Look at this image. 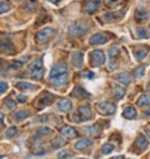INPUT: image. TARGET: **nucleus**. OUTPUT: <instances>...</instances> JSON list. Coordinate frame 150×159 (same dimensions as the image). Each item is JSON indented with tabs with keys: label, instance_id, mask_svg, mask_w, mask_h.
Here are the masks:
<instances>
[{
	"label": "nucleus",
	"instance_id": "obj_1",
	"mask_svg": "<svg viewBox=\"0 0 150 159\" xmlns=\"http://www.w3.org/2000/svg\"><path fill=\"white\" fill-rule=\"evenodd\" d=\"M55 34V30L53 28H45L40 31H38L36 35H35V39H36V42L38 43H46L49 39L53 38V35Z\"/></svg>",
	"mask_w": 150,
	"mask_h": 159
},
{
	"label": "nucleus",
	"instance_id": "obj_2",
	"mask_svg": "<svg viewBox=\"0 0 150 159\" xmlns=\"http://www.w3.org/2000/svg\"><path fill=\"white\" fill-rule=\"evenodd\" d=\"M90 60H91V64L94 66H101L105 64V55L103 53V50H99V49H95L90 53Z\"/></svg>",
	"mask_w": 150,
	"mask_h": 159
},
{
	"label": "nucleus",
	"instance_id": "obj_3",
	"mask_svg": "<svg viewBox=\"0 0 150 159\" xmlns=\"http://www.w3.org/2000/svg\"><path fill=\"white\" fill-rule=\"evenodd\" d=\"M98 109L101 114H105V115H113L117 110V105L115 103L113 102H100L98 104Z\"/></svg>",
	"mask_w": 150,
	"mask_h": 159
},
{
	"label": "nucleus",
	"instance_id": "obj_4",
	"mask_svg": "<svg viewBox=\"0 0 150 159\" xmlns=\"http://www.w3.org/2000/svg\"><path fill=\"white\" fill-rule=\"evenodd\" d=\"M66 83H68V73H64V74L55 75V76L50 78V84L53 87H56V88H60V87L65 85Z\"/></svg>",
	"mask_w": 150,
	"mask_h": 159
},
{
	"label": "nucleus",
	"instance_id": "obj_5",
	"mask_svg": "<svg viewBox=\"0 0 150 159\" xmlns=\"http://www.w3.org/2000/svg\"><path fill=\"white\" fill-rule=\"evenodd\" d=\"M69 35L73 36V38H78V36H82L84 33H85V28L82 26L80 24H73L69 26Z\"/></svg>",
	"mask_w": 150,
	"mask_h": 159
},
{
	"label": "nucleus",
	"instance_id": "obj_6",
	"mask_svg": "<svg viewBox=\"0 0 150 159\" xmlns=\"http://www.w3.org/2000/svg\"><path fill=\"white\" fill-rule=\"evenodd\" d=\"M60 134L64 135V137L68 138V139H74V138H77V137L79 135V133L75 130L73 127H70V125H64V127H61V128H60Z\"/></svg>",
	"mask_w": 150,
	"mask_h": 159
},
{
	"label": "nucleus",
	"instance_id": "obj_7",
	"mask_svg": "<svg viewBox=\"0 0 150 159\" xmlns=\"http://www.w3.org/2000/svg\"><path fill=\"white\" fill-rule=\"evenodd\" d=\"M89 42H90L91 45H103V44L108 43V39H106V36H105L104 34L98 33V34H94V35L90 38Z\"/></svg>",
	"mask_w": 150,
	"mask_h": 159
},
{
	"label": "nucleus",
	"instance_id": "obj_8",
	"mask_svg": "<svg viewBox=\"0 0 150 159\" xmlns=\"http://www.w3.org/2000/svg\"><path fill=\"white\" fill-rule=\"evenodd\" d=\"M79 115H80L82 120H89V119L93 116L91 108L89 105H82V107H79Z\"/></svg>",
	"mask_w": 150,
	"mask_h": 159
},
{
	"label": "nucleus",
	"instance_id": "obj_9",
	"mask_svg": "<svg viewBox=\"0 0 150 159\" xmlns=\"http://www.w3.org/2000/svg\"><path fill=\"white\" fill-rule=\"evenodd\" d=\"M115 79L118 82H120L121 84H124V85H129L131 83V74L128 73V71H123V73L115 75Z\"/></svg>",
	"mask_w": 150,
	"mask_h": 159
},
{
	"label": "nucleus",
	"instance_id": "obj_10",
	"mask_svg": "<svg viewBox=\"0 0 150 159\" xmlns=\"http://www.w3.org/2000/svg\"><path fill=\"white\" fill-rule=\"evenodd\" d=\"M135 144H136V147H138V149L139 150H145L148 147H149V142H148V139L145 138V135L144 134H139L138 137H136V140H135Z\"/></svg>",
	"mask_w": 150,
	"mask_h": 159
},
{
	"label": "nucleus",
	"instance_id": "obj_11",
	"mask_svg": "<svg viewBox=\"0 0 150 159\" xmlns=\"http://www.w3.org/2000/svg\"><path fill=\"white\" fill-rule=\"evenodd\" d=\"M100 3H101V0H90V2H88V4L85 5L84 10L89 14H93L100 7Z\"/></svg>",
	"mask_w": 150,
	"mask_h": 159
},
{
	"label": "nucleus",
	"instance_id": "obj_12",
	"mask_svg": "<svg viewBox=\"0 0 150 159\" xmlns=\"http://www.w3.org/2000/svg\"><path fill=\"white\" fill-rule=\"evenodd\" d=\"M68 71V65L66 64H58V65H55L53 69H51V71H50V78L51 76H55V75H60V74H64V73H66Z\"/></svg>",
	"mask_w": 150,
	"mask_h": 159
},
{
	"label": "nucleus",
	"instance_id": "obj_13",
	"mask_svg": "<svg viewBox=\"0 0 150 159\" xmlns=\"http://www.w3.org/2000/svg\"><path fill=\"white\" fill-rule=\"evenodd\" d=\"M93 140L91 139H89V138H85V139H82V140H79V142H77L75 143V149H78V150H83V149H86V148H89V147H91L93 145Z\"/></svg>",
	"mask_w": 150,
	"mask_h": 159
},
{
	"label": "nucleus",
	"instance_id": "obj_14",
	"mask_svg": "<svg viewBox=\"0 0 150 159\" xmlns=\"http://www.w3.org/2000/svg\"><path fill=\"white\" fill-rule=\"evenodd\" d=\"M71 61L75 66H82L83 65V61H84V55L82 52H75L71 57Z\"/></svg>",
	"mask_w": 150,
	"mask_h": 159
},
{
	"label": "nucleus",
	"instance_id": "obj_15",
	"mask_svg": "<svg viewBox=\"0 0 150 159\" xmlns=\"http://www.w3.org/2000/svg\"><path fill=\"white\" fill-rule=\"evenodd\" d=\"M149 16H150L149 13L144 9H138L136 13H135V20L138 23H144L146 19H149Z\"/></svg>",
	"mask_w": 150,
	"mask_h": 159
},
{
	"label": "nucleus",
	"instance_id": "obj_16",
	"mask_svg": "<svg viewBox=\"0 0 150 159\" xmlns=\"http://www.w3.org/2000/svg\"><path fill=\"white\" fill-rule=\"evenodd\" d=\"M136 115H138V111L134 107H126L123 111V116L125 119H135Z\"/></svg>",
	"mask_w": 150,
	"mask_h": 159
},
{
	"label": "nucleus",
	"instance_id": "obj_17",
	"mask_svg": "<svg viewBox=\"0 0 150 159\" xmlns=\"http://www.w3.org/2000/svg\"><path fill=\"white\" fill-rule=\"evenodd\" d=\"M58 108H59V110H61V111H69V110H71L73 104H71V102H70L69 99H61V100L58 103Z\"/></svg>",
	"mask_w": 150,
	"mask_h": 159
},
{
	"label": "nucleus",
	"instance_id": "obj_18",
	"mask_svg": "<svg viewBox=\"0 0 150 159\" xmlns=\"http://www.w3.org/2000/svg\"><path fill=\"white\" fill-rule=\"evenodd\" d=\"M73 95L75 98H80V99H85V98H90V94H88L82 87H75L74 88V93Z\"/></svg>",
	"mask_w": 150,
	"mask_h": 159
},
{
	"label": "nucleus",
	"instance_id": "obj_19",
	"mask_svg": "<svg viewBox=\"0 0 150 159\" xmlns=\"http://www.w3.org/2000/svg\"><path fill=\"white\" fill-rule=\"evenodd\" d=\"M13 50H14V47H13L11 42H9V40H2L0 42V52L11 53Z\"/></svg>",
	"mask_w": 150,
	"mask_h": 159
},
{
	"label": "nucleus",
	"instance_id": "obj_20",
	"mask_svg": "<svg viewBox=\"0 0 150 159\" xmlns=\"http://www.w3.org/2000/svg\"><path fill=\"white\" fill-rule=\"evenodd\" d=\"M138 105L139 107H148V105H150V94H143L138 99Z\"/></svg>",
	"mask_w": 150,
	"mask_h": 159
},
{
	"label": "nucleus",
	"instance_id": "obj_21",
	"mask_svg": "<svg viewBox=\"0 0 150 159\" xmlns=\"http://www.w3.org/2000/svg\"><path fill=\"white\" fill-rule=\"evenodd\" d=\"M43 74H44L43 68L30 70V76H31V79H35V80H40V79L43 78Z\"/></svg>",
	"mask_w": 150,
	"mask_h": 159
},
{
	"label": "nucleus",
	"instance_id": "obj_22",
	"mask_svg": "<svg viewBox=\"0 0 150 159\" xmlns=\"http://www.w3.org/2000/svg\"><path fill=\"white\" fill-rule=\"evenodd\" d=\"M16 88H19V89L26 92V90H34L36 87H35L34 84H30V83H26V82H19V83L16 84Z\"/></svg>",
	"mask_w": 150,
	"mask_h": 159
},
{
	"label": "nucleus",
	"instance_id": "obj_23",
	"mask_svg": "<svg viewBox=\"0 0 150 159\" xmlns=\"http://www.w3.org/2000/svg\"><path fill=\"white\" fill-rule=\"evenodd\" d=\"M13 118L15 119V120H18V122H21V120H25L26 118H29V113L25 111V110H20V111H16L13 115Z\"/></svg>",
	"mask_w": 150,
	"mask_h": 159
},
{
	"label": "nucleus",
	"instance_id": "obj_24",
	"mask_svg": "<svg viewBox=\"0 0 150 159\" xmlns=\"http://www.w3.org/2000/svg\"><path fill=\"white\" fill-rule=\"evenodd\" d=\"M125 94V90L121 87H114L113 88V95L115 97V99H121Z\"/></svg>",
	"mask_w": 150,
	"mask_h": 159
},
{
	"label": "nucleus",
	"instance_id": "obj_25",
	"mask_svg": "<svg viewBox=\"0 0 150 159\" xmlns=\"http://www.w3.org/2000/svg\"><path fill=\"white\" fill-rule=\"evenodd\" d=\"M148 54V49L146 48H143V49H139V50H135L134 52V57L138 59V60H143Z\"/></svg>",
	"mask_w": 150,
	"mask_h": 159
},
{
	"label": "nucleus",
	"instance_id": "obj_26",
	"mask_svg": "<svg viewBox=\"0 0 150 159\" xmlns=\"http://www.w3.org/2000/svg\"><path fill=\"white\" fill-rule=\"evenodd\" d=\"M51 99H53V95H50V94H48L46 93V98L45 97H43L39 102V108H44V107H46V105H49L50 103H51Z\"/></svg>",
	"mask_w": 150,
	"mask_h": 159
},
{
	"label": "nucleus",
	"instance_id": "obj_27",
	"mask_svg": "<svg viewBox=\"0 0 150 159\" xmlns=\"http://www.w3.org/2000/svg\"><path fill=\"white\" fill-rule=\"evenodd\" d=\"M136 34L139 38H149L150 36V29L149 28H139L136 30Z\"/></svg>",
	"mask_w": 150,
	"mask_h": 159
},
{
	"label": "nucleus",
	"instance_id": "obj_28",
	"mask_svg": "<svg viewBox=\"0 0 150 159\" xmlns=\"http://www.w3.org/2000/svg\"><path fill=\"white\" fill-rule=\"evenodd\" d=\"M119 18H121V14H115V13H109V14H105V15H103V19L105 20V21H114V20H117V19H119Z\"/></svg>",
	"mask_w": 150,
	"mask_h": 159
},
{
	"label": "nucleus",
	"instance_id": "obj_29",
	"mask_svg": "<svg viewBox=\"0 0 150 159\" xmlns=\"http://www.w3.org/2000/svg\"><path fill=\"white\" fill-rule=\"evenodd\" d=\"M86 132H89L90 134H93V135H99L100 134V127L96 124V125H91V127H88L86 129H85Z\"/></svg>",
	"mask_w": 150,
	"mask_h": 159
},
{
	"label": "nucleus",
	"instance_id": "obj_30",
	"mask_svg": "<svg viewBox=\"0 0 150 159\" xmlns=\"http://www.w3.org/2000/svg\"><path fill=\"white\" fill-rule=\"evenodd\" d=\"M144 74H145V66H138V68H135V70H134V76L135 78H143L144 76Z\"/></svg>",
	"mask_w": 150,
	"mask_h": 159
},
{
	"label": "nucleus",
	"instance_id": "obj_31",
	"mask_svg": "<svg viewBox=\"0 0 150 159\" xmlns=\"http://www.w3.org/2000/svg\"><path fill=\"white\" fill-rule=\"evenodd\" d=\"M10 9H11V7H10L9 3H7V2H2V3H0V14L8 13V11H10Z\"/></svg>",
	"mask_w": 150,
	"mask_h": 159
},
{
	"label": "nucleus",
	"instance_id": "obj_32",
	"mask_svg": "<svg viewBox=\"0 0 150 159\" xmlns=\"http://www.w3.org/2000/svg\"><path fill=\"white\" fill-rule=\"evenodd\" d=\"M113 150H114V145L110 144V143H106V144H104V145L101 147V153H103V154H109V153L113 152Z\"/></svg>",
	"mask_w": 150,
	"mask_h": 159
},
{
	"label": "nucleus",
	"instance_id": "obj_33",
	"mask_svg": "<svg viewBox=\"0 0 150 159\" xmlns=\"http://www.w3.org/2000/svg\"><path fill=\"white\" fill-rule=\"evenodd\" d=\"M40 68H43V61H42V59H36V60H34V61L30 64V70H33V69H40Z\"/></svg>",
	"mask_w": 150,
	"mask_h": 159
},
{
	"label": "nucleus",
	"instance_id": "obj_34",
	"mask_svg": "<svg viewBox=\"0 0 150 159\" xmlns=\"http://www.w3.org/2000/svg\"><path fill=\"white\" fill-rule=\"evenodd\" d=\"M120 54V49L118 48V47H111L110 49H109V55H110V58H114V57H118Z\"/></svg>",
	"mask_w": 150,
	"mask_h": 159
},
{
	"label": "nucleus",
	"instance_id": "obj_35",
	"mask_svg": "<svg viewBox=\"0 0 150 159\" xmlns=\"http://www.w3.org/2000/svg\"><path fill=\"white\" fill-rule=\"evenodd\" d=\"M16 132H18V129H16V127H10L8 130H7V133H5V135H7V138H13L15 134H16Z\"/></svg>",
	"mask_w": 150,
	"mask_h": 159
},
{
	"label": "nucleus",
	"instance_id": "obj_36",
	"mask_svg": "<svg viewBox=\"0 0 150 159\" xmlns=\"http://www.w3.org/2000/svg\"><path fill=\"white\" fill-rule=\"evenodd\" d=\"M53 142H54V147H55V148H58V147H63V145L65 144V140H63L60 137H55Z\"/></svg>",
	"mask_w": 150,
	"mask_h": 159
},
{
	"label": "nucleus",
	"instance_id": "obj_37",
	"mask_svg": "<svg viewBox=\"0 0 150 159\" xmlns=\"http://www.w3.org/2000/svg\"><path fill=\"white\" fill-rule=\"evenodd\" d=\"M51 133V129L45 127V128H40V129H38V134H40V135H49Z\"/></svg>",
	"mask_w": 150,
	"mask_h": 159
},
{
	"label": "nucleus",
	"instance_id": "obj_38",
	"mask_svg": "<svg viewBox=\"0 0 150 159\" xmlns=\"http://www.w3.org/2000/svg\"><path fill=\"white\" fill-rule=\"evenodd\" d=\"M5 107L9 109H14L15 108V102L13 99H7L5 100Z\"/></svg>",
	"mask_w": 150,
	"mask_h": 159
},
{
	"label": "nucleus",
	"instance_id": "obj_39",
	"mask_svg": "<svg viewBox=\"0 0 150 159\" xmlns=\"http://www.w3.org/2000/svg\"><path fill=\"white\" fill-rule=\"evenodd\" d=\"M8 90V83L5 82H0V94H3Z\"/></svg>",
	"mask_w": 150,
	"mask_h": 159
},
{
	"label": "nucleus",
	"instance_id": "obj_40",
	"mask_svg": "<svg viewBox=\"0 0 150 159\" xmlns=\"http://www.w3.org/2000/svg\"><path fill=\"white\" fill-rule=\"evenodd\" d=\"M58 157H59V158H70L71 155H70L69 153H66V152H60V153L58 154Z\"/></svg>",
	"mask_w": 150,
	"mask_h": 159
},
{
	"label": "nucleus",
	"instance_id": "obj_41",
	"mask_svg": "<svg viewBox=\"0 0 150 159\" xmlns=\"http://www.w3.org/2000/svg\"><path fill=\"white\" fill-rule=\"evenodd\" d=\"M21 66V63H16V64H13L9 69H18V68H20Z\"/></svg>",
	"mask_w": 150,
	"mask_h": 159
},
{
	"label": "nucleus",
	"instance_id": "obj_42",
	"mask_svg": "<svg viewBox=\"0 0 150 159\" xmlns=\"http://www.w3.org/2000/svg\"><path fill=\"white\" fill-rule=\"evenodd\" d=\"M83 76H89V78H93V73H90L89 70H86L85 73H83Z\"/></svg>",
	"mask_w": 150,
	"mask_h": 159
},
{
	"label": "nucleus",
	"instance_id": "obj_43",
	"mask_svg": "<svg viewBox=\"0 0 150 159\" xmlns=\"http://www.w3.org/2000/svg\"><path fill=\"white\" fill-rule=\"evenodd\" d=\"M3 120H4V114L0 111V125H2V123H3Z\"/></svg>",
	"mask_w": 150,
	"mask_h": 159
},
{
	"label": "nucleus",
	"instance_id": "obj_44",
	"mask_svg": "<svg viewBox=\"0 0 150 159\" xmlns=\"http://www.w3.org/2000/svg\"><path fill=\"white\" fill-rule=\"evenodd\" d=\"M48 2H50V3H53V4H58V3L61 2V0H48Z\"/></svg>",
	"mask_w": 150,
	"mask_h": 159
},
{
	"label": "nucleus",
	"instance_id": "obj_45",
	"mask_svg": "<svg viewBox=\"0 0 150 159\" xmlns=\"http://www.w3.org/2000/svg\"><path fill=\"white\" fill-rule=\"evenodd\" d=\"M18 100H19L20 103H24V102H25V98H24V97H18Z\"/></svg>",
	"mask_w": 150,
	"mask_h": 159
},
{
	"label": "nucleus",
	"instance_id": "obj_46",
	"mask_svg": "<svg viewBox=\"0 0 150 159\" xmlns=\"http://www.w3.org/2000/svg\"><path fill=\"white\" fill-rule=\"evenodd\" d=\"M146 134H148V135L150 137V129H148V130H146Z\"/></svg>",
	"mask_w": 150,
	"mask_h": 159
},
{
	"label": "nucleus",
	"instance_id": "obj_47",
	"mask_svg": "<svg viewBox=\"0 0 150 159\" xmlns=\"http://www.w3.org/2000/svg\"><path fill=\"white\" fill-rule=\"evenodd\" d=\"M145 114H146V115H150V109H149V110H148V111H146Z\"/></svg>",
	"mask_w": 150,
	"mask_h": 159
}]
</instances>
